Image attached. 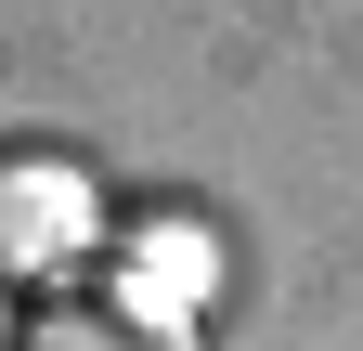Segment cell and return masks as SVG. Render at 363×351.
Wrapping results in <instances>:
<instances>
[{
  "mask_svg": "<svg viewBox=\"0 0 363 351\" xmlns=\"http://www.w3.org/2000/svg\"><path fill=\"white\" fill-rule=\"evenodd\" d=\"M91 247V183L65 156H0V299H39Z\"/></svg>",
  "mask_w": 363,
  "mask_h": 351,
  "instance_id": "2",
  "label": "cell"
},
{
  "mask_svg": "<svg viewBox=\"0 0 363 351\" xmlns=\"http://www.w3.org/2000/svg\"><path fill=\"white\" fill-rule=\"evenodd\" d=\"M0 351H208V325L182 313V299H156L143 274H104V286H39V299H13Z\"/></svg>",
  "mask_w": 363,
  "mask_h": 351,
  "instance_id": "1",
  "label": "cell"
}]
</instances>
